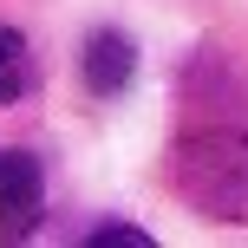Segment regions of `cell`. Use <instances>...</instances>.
Returning a JSON list of instances; mask_svg holds the SVG:
<instances>
[{
  "instance_id": "obj_3",
  "label": "cell",
  "mask_w": 248,
  "mask_h": 248,
  "mask_svg": "<svg viewBox=\"0 0 248 248\" xmlns=\"http://www.w3.org/2000/svg\"><path fill=\"white\" fill-rule=\"evenodd\" d=\"M78 72H85V85L98 92V98H111L137 78V46L131 33H118V26H92L85 33V59H78Z\"/></svg>"
},
{
  "instance_id": "obj_1",
  "label": "cell",
  "mask_w": 248,
  "mask_h": 248,
  "mask_svg": "<svg viewBox=\"0 0 248 248\" xmlns=\"http://www.w3.org/2000/svg\"><path fill=\"white\" fill-rule=\"evenodd\" d=\"M163 183L176 202H189L209 222H242L248 229V131L216 124V131H189L170 144Z\"/></svg>"
},
{
  "instance_id": "obj_2",
  "label": "cell",
  "mask_w": 248,
  "mask_h": 248,
  "mask_svg": "<svg viewBox=\"0 0 248 248\" xmlns=\"http://www.w3.org/2000/svg\"><path fill=\"white\" fill-rule=\"evenodd\" d=\"M46 216V176L26 150H0V248L26 242Z\"/></svg>"
},
{
  "instance_id": "obj_5",
  "label": "cell",
  "mask_w": 248,
  "mask_h": 248,
  "mask_svg": "<svg viewBox=\"0 0 248 248\" xmlns=\"http://www.w3.org/2000/svg\"><path fill=\"white\" fill-rule=\"evenodd\" d=\"M85 248H150L144 229H131V222H105V229H92Z\"/></svg>"
},
{
  "instance_id": "obj_4",
  "label": "cell",
  "mask_w": 248,
  "mask_h": 248,
  "mask_svg": "<svg viewBox=\"0 0 248 248\" xmlns=\"http://www.w3.org/2000/svg\"><path fill=\"white\" fill-rule=\"evenodd\" d=\"M33 46H26L13 26H0V105H13V98H26L33 92Z\"/></svg>"
}]
</instances>
